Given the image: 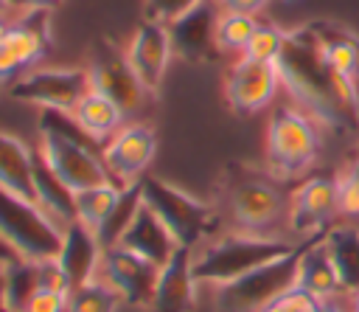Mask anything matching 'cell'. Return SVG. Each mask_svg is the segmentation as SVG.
<instances>
[{
  "label": "cell",
  "instance_id": "1",
  "mask_svg": "<svg viewBox=\"0 0 359 312\" xmlns=\"http://www.w3.org/2000/svg\"><path fill=\"white\" fill-rule=\"evenodd\" d=\"M278 70L292 104L317 118L323 129H348L359 121V87L325 67L311 25L289 31Z\"/></svg>",
  "mask_w": 359,
  "mask_h": 312
},
{
  "label": "cell",
  "instance_id": "2",
  "mask_svg": "<svg viewBox=\"0 0 359 312\" xmlns=\"http://www.w3.org/2000/svg\"><path fill=\"white\" fill-rule=\"evenodd\" d=\"M222 205L236 230L244 233H275L286 225L289 191L269 169H255L247 163H227L222 174Z\"/></svg>",
  "mask_w": 359,
  "mask_h": 312
},
{
  "label": "cell",
  "instance_id": "3",
  "mask_svg": "<svg viewBox=\"0 0 359 312\" xmlns=\"http://www.w3.org/2000/svg\"><path fill=\"white\" fill-rule=\"evenodd\" d=\"M303 242L278 236V233H244V230H233V233H222L208 239L205 245H199L194 250V278L196 284H230L292 250H297Z\"/></svg>",
  "mask_w": 359,
  "mask_h": 312
},
{
  "label": "cell",
  "instance_id": "4",
  "mask_svg": "<svg viewBox=\"0 0 359 312\" xmlns=\"http://www.w3.org/2000/svg\"><path fill=\"white\" fill-rule=\"evenodd\" d=\"M323 149V126L294 104H278L266 121L264 157L266 169L283 180H303Z\"/></svg>",
  "mask_w": 359,
  "mask_h": 312
},
{
  "label": "cell",
  "instance_id": "5",
  "mask_svg": "<svg viewBox=\"0 0 359 312\" xmlns=\"http://www.w3.org/2000/svg\"><path fill=\"white\" fill-rule=\"evenodd\" d=\"M140 194H143V202L171 230V236L177 239L180 247L196 250L199 245H205L208 239H213L219 233L222 214L210 202H202L194 194H188L185 188H180L163 177L143 174Z\"/></svg>",
  "mask_w": 359,
  "mask_h": 312
},
{
  "label": "cell",
  "instance_id": "6",
  "mask_svg": "<svg viewBox=\"0 0 359 312\" xmlns=\"http://www.w3.org/2000/svg\"><path fill=\"white\" fill-rule=\"evenodd\" d=\"M0 236L22 259H56L62 250L65 228L36 202L11 194L0 186Z\"/></svg>",
  "mask_w": 359,
  "mask_h": 312
},
{
  "label": "cell",
  "instance_id": "7",
  "mask_svg": "<svg viewBox=\"0 0 359 312\" xmlns=\"http://www.w3.org/2000/svg\"><path fill=\"white\" fill-rule=\"evenodd\" d=\"M90 90H93V79L90 70L81 65H70V67L36 65L11 82L8 96L22 104H34L39 110L73 112Z\"/></svg>",
  "mask_w": 359,
  "mask_h": 312
},
{
  "label": "cell",
  "instance_id": "8",
  "mask_svg": "<svg viewBox=\"0 0 359 312\" xmlns=\"http://www.w3.org/2000/svg\"><path fill=\"white\" fill-rule=\"evenodd\" d=\"M300 247L230 284L216 287V312H264L280 292L294 287Z\"/></svg>",
  "mask_w": 359,
  "mask_h": 312
},
{
  "label": "cell",
  "instance_id": "9",
  "mask_svg": "<svg viewBox=\"0 0 359 312\" xmlns=\"http://www.w3.org/2000/svg\"><path fill=\"white\" fill-rule=\"evenodd\" d=\"M339 219L337 174H306L289 191L286 230L294 242H311L323 236Z\"/></svg>",
  "mask_w": 359,
  "mask_h": 312
},
{
  "label": "cell",
  "instance_id": "10",
  "mask_svg": "<svg viewBox=\"0 0 359 312\" xmlns=\"http://www.w3.org/2000/svg\"><path fill=\"white\" fill-rule=\"evenodd\" d=\"M101 143H87L67 138L53 129H39V152L45 163L53 169V174L73 191L95 188L112 183L104 157H101Z\"/></svg>",
  "mask_w": 359,
  "mask_h": 312
},
{
  "label": "cell",
  "instance_id": "11",
  "mask_svg": "<svg viewBox=\"0 0 359 312\" xmlns=\"http://www.w3.org/2000/svg\"><path fill=\"white\" fill-rule=\"evenodd\" d=\"M90 79H93V90L109 96L126 115L137 112L149 96V90L140 84V79L135 76L126 48H118L115 39L109 37H98L93 51H90Z\"/></svg>",
  "mask_w": 359,
  "mask_h": 312
},
{
  "label": "cell",
  "instance_id": "12",
  "mask_svg": "<svg viewBox=\"0 0 359 312\" xmlns=\"http://www.w3.org/2000/svg\"><path fill=\"white\" fill-rule=\"evenodd\" d=\"M283 82L272 62H255L238 56L224 76V101L236 115H255L275 104Z\"/></svg>",
  "mask_w": 359,
  "mask_h": 312
},
{
  "label": "cell",
  "instance_id": "13",
  "mask_svg": "<svg viewBox=\"0 0 359 312\" xmlns=\"http://www.w3.org/2000/svg\"><path fill=\"white\" fill-rule=\"evenodd\" d=\"M160 270L157 264H151L149 259L115 245L107 247L101 256V267H98V278H104L109 287L118 290V295L137 309H149L154 301V290L160 281Z\"/></svg>",
  "mask_w": 359,
  "mask_h": 312
},
{
  "label": "cell",
  "instance_id": "14",
  "mask_svg": "<svg viewBox=\"0 0 359 312\" xmlns=\"http://www.w3.org/2000/svg\"><path fill=\"white\" fill-rule=\"evenodd\" d=\"M157 149V135L149 124H123L101 149L104 166L112 177L115 186H132L143 177L149 160L154 157Z\"/></svg>",
  "mask_w": 359,
  "mask_h": 312
},
{
  "label": "cell",
  "instance_id": "15",
  "mask_svg": "<svg viewBox=\"0 0 359 312\" xmlns=\"http://www.w3.org/2000/svg\"><path fill=\"white\" fill-rule=\"evenodd\" d=\"M222 6L216 0H199L194 8H188L182 17L168 22L174 56L191 62V65H205L222 56L219 42H216V25H219Z\"/></svg>",
  "mask_w": 359,
  "mask_h": 312
},
{
  "label": "cell",
  "instance_id": "16",
  "mask_svg": "<svg viewBox=\"0 0 359 312\" xmlns=\"http://www.w3.org/2000/svg\"><path fill=\"white\" fill-rule=\"evenodd\" d=\"M126 56H129L135 76L149 90V96H157V90L165 79V67L174 56L168 25L154 22V20H143L126 45Z\"/></svg>",
  "mask_w": 359,
  "mask_h": 312
},
{
  "label": "cell",
  "instance_id": "17",
  "mask_svg": "<svg viewBox=\"0 0 359 312\" xmlns=\"http://www.w3.org/2000/svg\"><path fill=\"white\" fill-rule=\"evenodd\" d=\"M194 250L177 247L168 264L160 270L154 301L149 312H194L196 309V278H194Z\"/></svg>",
  "mask_w": 359,
  "mask_h": 312
},
{
  "label": "cell",
  "instance_id": "18",
  "mask_svg": "<svg viewBox=\"0 0 359 312\" xmlns=\"http://www.w3.org/2000/svg\"><path fill=\"white\" fill-rule=\"evenodd\" d=\"M50 11H25L14 20L0 17V37L22 65V70H31L42 62V56L50 51Z\"/></svg>",
  "mask_w": 359,
  "mask_h": 312
},
{
  "label": "cell",
  "instance_id": "19",
  "mask_svg": "<svg viewBox=\"0 0 359 312\" xmlns=\"http://www.w3.org/2000/svg\"><path fill=\"white\" fill-rule=\"evenodd\" d=\"M118 245L126 247V250H132V253H137V256H143V259H149L157 267H165L168 259L180 247L177 239L171 236V230L163 225V219L146 202H140V208L135 211L132 222L121 233Z\"/></svg>",
  "mask_w": 359,
  "mask_h": 312
},
{
  "label": "cell",
  "instance_id": "20",
  "mask_svg": "<svg viewBox=\"0 0 359 312\" xmlns=\"http://www.w3.org/2000/svg\"><path fill=\"white\" fill-rule=\"evenodd\" d=\"M101 256H104V247H101L93 228H87L79 219L65 228V239H62V250H59L56 261L62 264L70 290L81 287L98 275Z\"/></svg>",
  "mask_w": 359,
  "mask_h": 312
},
{
  "label": "cell",
  "instance_id": "21",
  "mask_svg": "<svg viewBox=\"0 0 359 312\" xmlns=\"http://www.w3.org/2000/svg\"><path fill=\"white\" fill-rule=\"evenodd\" d=\"M294 287L323 298V301H334L339 292H345L339 270L323 242V236L303 242L300 256H297V275H294Z\"/></svg>",
  "mask_w": 359,
  "mask_h": 312
},
{
  "label": "cell",
  "instance_id": "22",
  "mask_svg": "<svg viewBox=\"0 0 359 312\" xmlns=\"http://www.w3.org/2000/svg\"><path fill=\"white\" fill-rule=\"evenodd\" d=\"M0 186L8 188L17 197H25V200L36 202L34 149L11 132H0Z\"/></svg>",
  "mask_w": 359,
  "mask_h": 312
},
{
  "label": "cell",
  "instance_id": "23",
  "mask_svg": "<svg viewBox=\"0 0 359 312\" xmlns=\"http://www.w3.org/2000/svg\"><path fill=\"white\" fill-rule=\"evenodd\" d=\"M311 28H314L317 51L325 67L334 76L359 87V37L351 31L328 28V25H311Z\"/></svg>",
  "mask_w": 359,
  "mask_h": 312
},
{
  "label": "cell",
  "instance_id": "24",
  "mask_svg": "<svg viewBox=\"0 0 359 312\" xmlns=\"http://www.w3.org/2000/svg\"><path fill=\"white\" fill-rule=\"evenodd\" d=\"M34 188H36V202L62 225L67 228L70 222H76V191L67 188L53 169L45 163L42 152H34Z\"/></svg>",
  "mask_w": 359,
  "mask_h": 312
},
{
  "label": "cell",
  "instance_id": "25",
  "mask_svg": "<svg viewBox=\"0 0 359 312\" xmlns=\"http://www.w3.org/2000/svg\"><path fill=\"white\" fill-rule=\"evenodd\" d=\"M323 242L339 270L345 292H353L359 287V222L353 219L334 222L323 233Z\"/></svg>",
  "mask_w": 359,
  "mask_h": 312
},
{
  "label": "cell",
  "instance_id": "26",
  "mask_svg": "<svg viewBox=\"0 0 359 312\" xmlns=\"http://www.w3.org/2000/svg\"><path fill=\"white\" fill-rule=\"evenodd\" d=\"M73 115H76V121H79L101 146L123 126V118H126V112H123L109 96H104V93H98V90H90V93L79 101V107L73 110Z\"/></svg>",
  "mask_w": 359,
  "mask_h": 312
},
{
  "label": "cell",
  "instance_id": "27",
  "mask_svg": "<svg viewBox=\"0 0 359 312\" xmlns=\"http://www.w3.org/2000/svg\"><path fill=\"white\" fill-rule=\"evenodd\" d=\"M42 290L39 281V261L34 259H14L6 264V306L11 312H25L31 298Z\"/></svg>",
  "mask_w": 359,
  "mask_h": 312
},
{
  "label": "cell",
  "instance_id": "28",
  "mask_svg": "<svg viewBox=\"0 0 359 312\" xmlns=\"http://www.w3.org/2000/svg\"><path fill=\"white\" fill-rule=\"evenodd\" d=\"M140 202H143L140 180H137V183H132V186H123V188H121V197H118L115 208L107 214V219H104V222H101V228L95 230V236H98V242H101V247H104V250L118 245L121 233H123V230H126V225L132 222V216H135V211L140 208Z\"/></svg>",
  "mask_w": 359,
  "mask_h": 312
},
{
  "label": "cell",
  "instance_id": "29",
  "mask_svg": "<svg viewBox=\"0 0 359 312\" xmlns=\"http://www.w3.org/2000/svg\"><path fill=\"white\" fill-rule=\"evenodd\" d=\"M258 22L261 20L252 17V14H238V11H224L222 8L219 25H216V42H219L222 56L227 53V56H236L238 59L244 53L247 42H250V37L255 34Z\"/></svg>",
  "mask_w": 359,
  "mask_h": 312
},
{
  "label": "cell",
  "instance_id": "30",
  "mask_svg": "<svg viewBox=\"0 0 359 312\" xmlns=\"http://www.w3.org/2000/svg\"><path fill=\"white\" fill-rule=\"evenodd\" d=\"M118 197H121V186H115V183L76 191V219L84 222L87 228L98 230L101 222L107 219V214L115 208Z\"/></svg>",
  "mask_w": 359,
  "mask_h": 312
},
{
  "label": "cell",
  "instance_id": "31",
  "mask_svg": "<svg viewBox=\"0 0 359 312\" xmlns=\"http://www.w3.org/2000/svg\"><path fill=\"white\" fill-rule=\"evenodd\" d=\"M123 298L104 278H93L81 287H73L67 295V312H115Z\"/></svg>",
  "mask_w": 359,
  "mask_h": 312
},
{
  "label": "cell",
  "instance_id": "32",
  "mask_svg": "<svg viewBox=\"0 0 359 312\" xmlns=\"http://www.w3.org/2000/svg\"><path fill=\"white\" fill-rule=\"evenodd\" d=\"M286 37H289L286 28H280L275 22H258V28L250 37V42H247V48H244L241 56L255 59V62H272V65H278V59H280V53L286 48Z\"/></svg>",
  "mask_w": 359,
  "mask_h": 312
},
{
  "label": "cell",
  "instance_id": "33",
  "mask_svg": "<svg viewBox=\"0 0 359 312\" xmlns=\"http://www.w3.org/2000/svg\"><path fill=\"white\" fill-rule=\"evenodd\" d=\"M264 312H339V309L334 306V301H323L300 287H289Z\"/></svg>",
  "mask_w": 359,
  "mask_h": 312
},
{
  "label": "cell",
  "instance_id": "34",
  "mask_svg": "<svg viewBox=\"0 0 359 312\" xmlns=\"http://www.w3.org/2000/svg\"><path fill=\"white\" fill-rule=\"evenodd\" d=\"M337 191H339V219L359 222V171L345 166L337 171Z\"/></svg>",
  "mask_w": 359,
  "mask_h": 312
},
{
  "label": "cell",
  "instance_id": "35",
  "mask_svg": "<svg viewBox=\"0 0 359 312\" xmlns=\"http://www.w3.org/2000/svg\"><path fill=\"white\" fill-rule=\"evenodd\" d=\"M199 0H146L143 3V11H146V20H154V22H174L177 17H182L188 8H194Z\"/></svg>",
  "mask_w": 359,
  "mask_h": 312
},
{
  "label": "cell",
  "instance_id": "36",
  "mask_svg": "<svg viewBox=\"0 0 359 312\" xmlns=\"http://www.w3.org/2000/svg\"><path fill=\"white\" fill-rule=\"evenodd\" d=\"M67 295L70 292H56V290H39L25 312H67Z\"/></svg>",
  "mask_w": 359,
  "mask_h": 312
},
{
  "label": "cell",
  "instance_id": "37",
  "mask_svg": "<svg viewBox=\"0 0 359 312\" xmlns=\"http://www.w3.org/2000/svg\"><path fill=\"white\" fill-rule=\"evenodd\" d=\"M25 70H22V65L17 62V56L11 53V48L3 42V37H0V87L3 84H8L11 79H17V76H22Z\"/></svg>",
  "mask_w": 359,
  "mask_h": 312
},
{
  "label": "cell",
  "instance_id": "38",
  "mask_svg": "<svg viewBox=\"0 0 359 312\" xmlns=\"http://www.w3.org/2000/svg\"><path fill=\"white\" fill-rule=\"evenodd\" d=\"M224 11H238V14H252V17H258V14H264L266 11V6L272 3V0H216Z\"/></svg>",
  "mask_w": 359,
  "mask_h": 312
},
{
  "label": "cell",
  "instance_id": "39",
  "mask_svg": "<svg viewBox=\"0 0 359 312\" xmlns=\"http://www.w3.org/2000/svg\"><path fill=\"white\" fill-rule=\"evenodd\" d=\"M62 0H6V11L25 14V11H53L59 8Z\"/></svg>",
  "mask_w": 359,
  "mask_h": 312
},
{
  "label": "cell",
  "instance_id": "40",
  "mask_svg": "<svg viewBox=\"0 0 359 312\" xmlns=\"http://www.w3.org/2000/svg\"><path fill=\"white\" fill-rule=\"evenodd\" d=\"M14 259H22V256H20V253H17V250H14V247L0 236V264H11Z\"/></svg>",
  "mask_w": 359,
  "mask_h": 312
},
{
  "label": "cell",
  "instance_id": "41",
  "mask_svg": "<svg viewBox=\"0 0 359 312\" xmlns=\"http://www.w3.org/2000/svg\"><path fill=\"white\" fill-rule=\"evenodd\" d=\"M0 312H11L6 306V264H0Z\"/></svg>",
  "mask_w": 359,
  "mask_h": 312
},
{
  "label": "cell",
  "instance_id": "42",
  "mask_svg": "<svg viewBox=\"0 0 359 312\" xmlns=\"http://www.w3.org/2000/svg\"><path fill=\"white\" fill-rule=\"evenodd\" d=\"M348 295H351V312H359V287L353 292H348Z\"/></svg>",
  "mask_w": 359,
  "mask_h": 312
},
{
  "label": "cell",
  "instance_id": "43",
  "mask_svg": "<svg viewBox=\"0 0 359 312\" xmlns=\"http://www.w3.org/2000/svg\"><path fill=\"white\" fill-rule=\"evenodd\" d=\"M6 14V0H0V17Z\"/></svg>",
  "mask_w": 359,
  "mask_h": 312
},
{
  "label": "cell",
  "instance_id": "44",
  "mask_svg": "<svg viewBox=\"0 0 359 312\" xmlns=\"http://www.w3.org/2000/svg\"><path fill=\"white\" fill-rule=\"evenodd\" d=\"M283 3H294V0H283Z\"/></svg>",
  "mask_w": 359,
  "mask_h": 312
}]
</instances>
